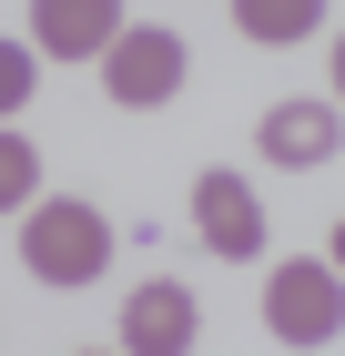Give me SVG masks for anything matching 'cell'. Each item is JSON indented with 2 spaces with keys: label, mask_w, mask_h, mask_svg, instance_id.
Listing matches in <instances>:
<instances>
[{
  "label": "cell",
  "mask_w": 345,
  "mask_h": 356,
  "mask_svg": "<svg viewBox=\"0 0 345 356\" xmlns=\"http://www.w3.org/2000/svg\"><path fill=\"white\" fill-rule=\"evenodd\" d=\"M21 265L41 275V285H92V275L112 265V224L81 204V193H41L21 214Z\"/></svg>",
  "instance_id": "obj_1"
},
{
  "label": "cell",
  "mask_w": 345,
  "mask_h": 356,
  "mask_svg": "<svg viewBox=\"0 0 345 356\" xmlns=\"http://www.w3.org/2000/svg\"><path fill=\"white\" fill-rule=\"evenodd\" d=\"M264 326L285 336V346H335V326H345V275L325 265V254H285V265L264 275Z\"/></svg>",
  "instance_id": "obj_2"
},
{
  "label": "cell",
  "mask_w": 345,
  "mask_h": 356,
  "mask_svg": "<svg viewBox=\"0 0 345 356\" xmlns=\"http://www.w3.org/2000/svg\"><path fill=\"white\" fill-rule=\"evenodd\" d=\"M193 51H183V31H162V21H122V41L102 51V92L122 112H162L173 92H183Z\"/></svg>",
  "instance_id": "obj_3"
},
{
  "label": "cell",
  "mask_w": 345,
  "mask_h": 356,
  "mask_svg": "<svg viewBox=\"0 0 345 356\" xmlns=\"http://www.w3.org/2000/svg\"><path fill=\"white\" fill-rule=\"evenodd\" d=\"M254 153L264 163H285V173H315V163H345V112L335 102H274L264 122H254Z\"/></svg>",
  "instance_id": "obj_4"
},
{
  "label": "cell",
  "mask_w": 345,
  "mask_h": 356,
  "mask_svg": "<svg viewBox=\"0 0 345 356\" xmlns=\"http://www.w3.org/2000/svg\"><path fill=\"white\" fill-rule=\"evenodd\" d=\"M122 41V0H31V51L41 61H102Z\"/></svg>",
  "instance_id": "obj_5"
},
{
  "label": "cell",
  "mask_w": 345,
  "mask_h": 356,
  "mask_svg": "<svg viewBox=\"0 0 345 356\" xmlns=\"http://www.w3.org/2000/svg\"><path fill=\"white\" fill-rule=\"evenodd\" d=\"M193 224H203V245L234 254V265H254V245H264V204H254V184H244V173H224V163L193 184Z\"/></svg>",
  "instance_id": "obj_6"
},
{
  "label": "cell",
  "mask_w": 345,
  "mask_h": 356,
  "mask_svg": "<svg viewBox=\"0 0 345 356\" xmlns=\"http://www.w3.org/2000/svg\"><path fill=\"white\" fill-rule=\"evenodd\" d=\"M193 336H203V305H193V285H173V275H153V285L122 305V346L133 356H183Z\"/></svg>",
  "instance_id": "obj_7"
},
{
  "label": "cell",
  "mask_w": 345,
  "mask_h": 356,
  "mask_svg": "<svg viewBox=\"0 0 345 356\" xmlns=\"http://www.w3.org/2000/svg\"><path fill=\"white\" fill-rule=\"evenodd\" d=\"M315 21H325V0H234V31H244V41H264V51L305 41Z\"/></svg>",
  "instance_id": "obj_8"
},
{
  "label": "cell",
  "mask_w": 345,
  "mask_h": 356,
  "mask_svg": "<svg viewBox=\"0 0 345 356\" xmlns=\"http://www.w3.org/2000/svg\"><path fill=\"white\" fill-rule=\"evenodd\" d=\"M31 204H41V153L0 122V214H31Z\"/></svg>",
  "instance_id": "obj_9"
},
{
  "label": "cell",
  "mask_w": 345,
  "mask_h": 356,
  "mask_svg": "<svg viewBox=\"0 0 345 356\" xmlns=\"http://www.w3.org/2000/svg\"><path fill=\"white\" fill-rule=\"evenodd\" d=\"M31 61H41L31 41H0V122H10V112H21L31 92H41V82H31Z\"/></svg>",
  "instance_id": "obj_10"
},
{
  "label": "cell",
  "mask_w": 345,
  "mask_h": 356,
  "mask_svg": "<svg viewBox=\"0 0 345 356\" xmlns=\"http://www.w3.org/2000/svg\"><path fill=\"white\" fill-rule=\"evenodd\" d=\"M335 102H345V31H335Z\"/></svg>",
  "instance_id": "obj_11"
},
{
  "label": "cell",
  "mask_w": 345,
  "mask_h": 356,
  "mask_svg": "<svg viewBox=\"0 0 345 356\" xmlns=\"http://www.w3.org/2000/svg\"><path fill=\"white\" fill-rule=\"evenodd\" d=\"M325 265H335V275H345V224H335V254H325Z\"/></svg>",
  "instance_id": "obj_12"
}]
</instances>
